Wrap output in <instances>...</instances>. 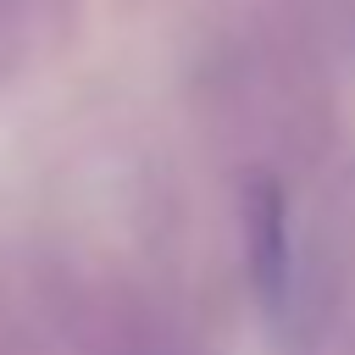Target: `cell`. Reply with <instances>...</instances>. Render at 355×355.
<instances>
[{"label":"cell","mask_w":355,"mask_h":355,"mask_svg":"<svg viewBox=\"0 0 355 355\" xmlns=\"http://www.w3.org/2000/svg\"><path fill=\"white\" fill-rule=\"evenodd\" d=\"M250 277H255V294L272 316L288 311L294 300V227H288V194L277 178H261L250 189Z\"/></svg>","instance_id":"6da1fadb"}]
</instances>
